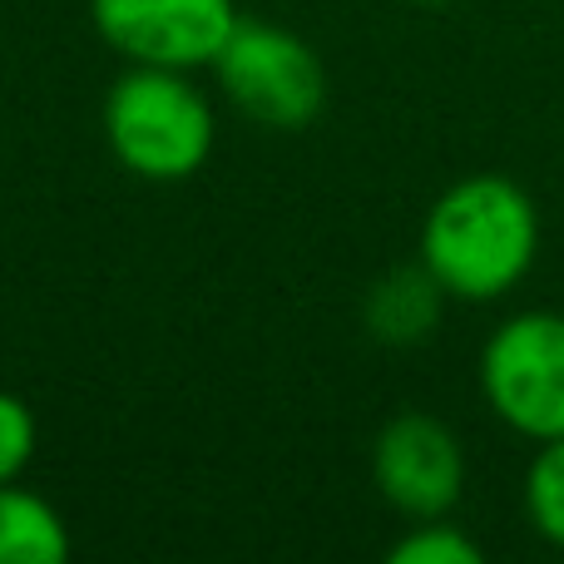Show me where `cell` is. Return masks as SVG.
<instances>
[{"label": "cell", "instance_id": "9c48e42d", "mask_svg": "<svg viewBox=\"0 0 564 564\" xmlns=\"http://www.w3.org/2000/svg\"><path fill=\"white\" fill-rule=\"evenodd\" d=\"M525 516L545 545L564 550V436L540 441L525 470Z\"/></svg>", "mask_w": 564, "mask_h": 564}, {"label": "cell", "instance_id": "277c9868", "mask_svg": "<svg viewBox=\"0 0 564 564\" xmlns=\"http://www.w3.org/2000/svg\"><path fill=\"white\" fill-rule=\"evenodd\" d=\"M480 397L525 441L564 436V312L506 317L480 347Z\"/></svg>", "mask_w": 564, "mask_h": 564}, {"label": "cell", "instance_id": "7a4b0ae2", "mask_svg": "<svg viewBox=\"0 0 564 564\" xmlns=\"http://www.w3.org/2000/svg\"><path fill=\"white\" fill-rule=\"evenodd\" d=\"M109 154L144 184H184L208 164L218 139L214 99L194 69L124 65L99 109Z\"/></svg>", "mask_w": 564, "mask_h": 564}, {"label": "cell", "instance_id": "30bf717a", "mask_svg": "<svg viewBox=\"0 0 564 564\" xmlns=\"http://www.w3.org/2000/svg\"><path fill=\"white\" fill-rule=\"evenodd\" d=\"M391 564H480V545L460 525L441 520H411V530L387 550Z\"/></svg>", "mask_w": 564, "mask_h": 564}, {"label": "cell", "instance_id": "3957f363", "mask_svg": "<svg viewBox=\"0 0 564 564\" xmlns=\"http://www.w3.org/2000/svg\"><path fill=\"white\" fill-rule=\"evenodd\" d=\"M208 69L238 115L278 134L307 129L327 105L322 55L297 30L273 25V20H238Z\"/></svg>", "mask_w": 564, "mask_h": 564}, {"label": "cell", "instance_id": "8992f818", "mask_svg": "<svg viewBox=\"0 0 564 564\" xmlns=\"http://www.w3.org/2000/svg\"><path fill=\"white\" fill-rule=\"evenodd\" d=\"M371 486L401 520H441L466 496L460 436L431 411H397L371 441Z\"/></svg>", "mask_w": 564, "mask_h": 564}, {"label": "cell", "instance_id": "ba28073f", "mask_svg": "<svg viewBox=\"0 0 564 564\" xmlns=\"http://www.w3.org/2000/svg\"><path fill=\"white\" fill-rule=\"evenodd\" d=\"M69 525L45 496L20 480L0 486V564H65Z\"/></svg>", "mask_w": 564, "mask_h": 564}, {"label": "cell", "instance_id": "52a82bcc", "mask_svg": "<svg viewBox=\"0 0 564 564\" xmlns=\"http://www.w3.org/2000/svg\"><path fill=\"white\" fill-rule=\"evenodd\" d=\"M451 292L436 282L426 263H401L391 273H381L361 297V322L381 347H421L431 332L441 327Z\"/></svg>", "mask_w": 564, "mask_h": 564}, {"label": "cell", "instance_id": "8fae6325", "mask_svg": "<svg viewBox=\"0 0 564 564\" xmlns=\"http://www.w3.org/2000/svg\"><path fill=\"white\" fill-rule=\"evenodd\" d=\"M35 446L40 421L30 411V401L15 397V391H0V486L25 476V466L35 460Z\"/></svg>", "mask_w": 564, "mask_h": 564}, {"label": "cell", "instance_id": "7c38bea8", "mask_svg": "<svg viewBox=\"0 0 564 564\" xmlns=\"http://www.w3.org/2000/svg\"><path fill=\"white\" fill-rule=\"evenodd\" d=\"M416 6H451V0H416Z\"/></svg>", "mask_w": 564, "mask_h": 564}, {"label": "cell", "instance_id": "5b68a950", "mask_svg": "<svg viewBox=\"0 0 564 564\" xmlns=\"http://www.w3.org/2000/svg\"><path fill=\"white\" fill-rule=\"evenodd\" d=\"M238 0H89V25L124 65L208 69L238 25Z\"/></svg>", "mask_w": 564, "mask_h": 564}, {"label": "cell", "instance_id": "6da1fadb", "mask_svg": "<svg viewBox=\"0 0 564 564\" xmlns=\"http://www.w3.org/2000/svg\"><path fill=\"white\" fill-rule=\"evenodd\" d=\"M540 253V208L516 178L470 174L451 184L421 224V263L451 302H496L516 292Z\"/></svg>", "mask_w": 564, "mask_h": 564}]
</instances>
